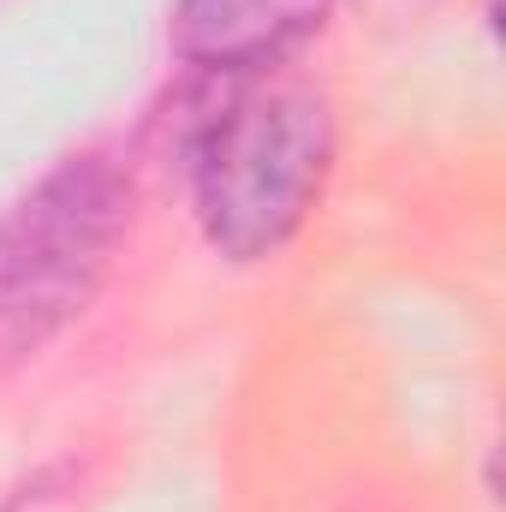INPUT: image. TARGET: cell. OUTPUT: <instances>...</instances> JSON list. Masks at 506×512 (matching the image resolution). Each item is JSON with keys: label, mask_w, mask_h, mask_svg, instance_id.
<instances>
[{"label": "cell", "mask_w": 506, "mask_h": 512, "mask_svg": "<svg viewBox=\"0 0 506 512\" xmlns=\"http://www.w3.org/2000/svg\"><path fill=\"white\" fill-rule=\"evenodd\" d=\"M340 0H173L167 48L185 72L262 78L328 30Z\"/></svg>", "instance_id": "obj_3"}, {"label": "cell", "mask_w": 506, "mask_h": 512, "mask_svg": "<svg viewBox=\"0 0 506 512\" xmlns=\"http://www.w3.org/2000/svg\"><path fill=\"white\" fill-rule=\"evenodd\" d=\"M370 24H381V30H411L417 18H429V6L435 0H352Z\"/></svg>", "instance_id": "obj_4"}, {"label": "cell", "mask_w": 506, "mask_h": 512, "mask_svg": "<svg viewBox=\"0 0 506 512\" xmlns=\"http://www.w3.org/2000/svg\"><path fill=\"white\" fill-rule=\"evenodd\" d=\"M131 233V167L102 149L54 161L0 215V364L36 358L102 292Z\"/></svg>", "instance_id": "obj_2"}, {"label": "cell", "mask_w": 506, "mask_h": 512, "mask_svg": "<svg viewBox=\"0 0 506 512\" xmlns=\"http://www.w3.org/2000/svg\"><path fill=\"white\" fill-rule=\"evenodd\" d=\"M334 167V114L310 84L227 78L179 149L185 197L221 262L280 256L322 203Z\"/></svg>", "instance_id": "obj_1"}]
</instances>
